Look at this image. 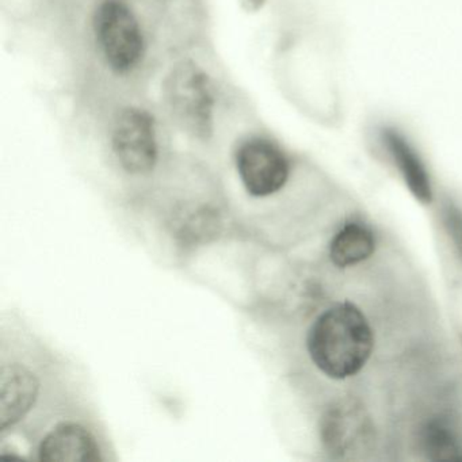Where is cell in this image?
I'll return each mask as SVG.
<instances>
[{"instance_id": "cell-1", "label": "cell", "mask_w": 462, "mask_h": 462, "mask_svg": "<svg viewBox=\"0 0 462 462\" xmlns=\"http://www.w3.org/2000/svg\"><path fill=\"white\" fill-rule=\"evenodd\" d=\"M374 337L359 308L340 302L313 323L308 350L316 366L335 380L356 375L372 356Z\"/></svg>"}, {"instance_id": "cell-2", "label": "cell", "mask_w": 462, "mask_h": 462, "mask_svg": "<svg viewBox=\"0 0 462 462\" xmlns=\"http://www.w3.org/2000/svg\"><path fill=\"white\" fill-rule=\"evenodd\" d=\"M97 42L110 69L118 74L134 71L144 55L139 21L124 0H104L94 17Z\"/></svg>"}, {"instance_id": "cell-3", "label": "cell", "mask_w": 462, "mask_h": 462, "mask_svg": "<svg viewBox=\"0 0 462 462\" xmlns=\"http://www.w3.org/2000/svg\"><path fill=\"white\" fill-rule=\"evenodd\" d=\"M236 167L245 190L261 199L280 191L291 174L285 152L275 143L262 137L247 140L240 145Z\"/></svg>"}, {"instance_id": "cell-4", "label": "cell", "mask_w": 462, "mask_h": 462, "mask_svg": "<svg viewBox=\"0 0 462 462\" xmlns=\"http://www.w3.org/2000/svg\"><path fill=\"white\" fill-rule=\"evenodd\" d=\"M167 99L183 126L207 134L212 126L213 94L207 75L193 63L172 71L166 85Z\"/></svg>"}, {"instance_id": "cell-5", "label": "cell", "mask_w": 462, "mask_h": 462, "mask_svg": "<svg viewBox=\"0 0 462 462\" xmlns=\"http://www.w3.org/2000/svg\"><path fill=\"white\" fill-rule=\"evenodd\" d=\"M113 150L121 166L131 174H147L158 161L155 121L137 107L124 110L113 129Z\"/></svg>"}, {"instance_id": "cell-6", "label": "cell", "mask_w": 462, "mask_h": 462, "mask_svg": "<svg viewBox=\"0 0 462 462\" xmlns=\"http://www.w3.org/2000/svg\"><path fill=\"white\" fill-rule=\"evenodd\" d=\"M45 462H96L101 459L93 435L79 424L67 423L53 429L40 446Z\"/></svg>"}, {"instance_id": "cell-7", "label": "cell", "mask_w": 462, "mask_h": 462, "mask_svg": "<svg viewBox=\"0 0 462 462\" xmlns=\"http://www.w3.org/2000/svg\"><path fill=\"white\" fill-rule=\"evenodd\" d=\"M39 391L36 378L20 366L5 367L0 381V429L14 426L31 410Z\"/></svg>"}, {"instance_id": "cell-8", "label": "cell", "mask_w": 462, "mask_h": 462, "mask_svg": "<svg viewBox=\"0 0 462 462\" xmlns=\"http://www.w3.org/2000/svg\"><path fill=\"white\" fill-rule=\"evenodd\" d=\"M381 136L411 193L423 204H430L432 199L431 183L426 167L416 151L396 129L385 128Z\"/></svg>"}, {"instance_id": "cell-9", "label": "cell", "mask_w": 462, "mask_h": 462, "mask_svg": "<svg viewBox=\"0 0 462 462\" xmlns=\"http://www.w3.org/2000/svg\"><path fill=\"white\" fill-rule=\"evenodd\" d=\"M375 250L372 229L359 221H351L339 229L329 245V258L337 267H350L366 261Z\"/></svg>"}, {"instance_id": "cell-10", "label": "cell", "mask_w": 462, "mask_h": 462, "mask_svg": "<svg viewBox=\"0 0 462 462\" xmlns=\"http://www.w3.org/2000/svg\"><path fill=\"white\" fill-rule=\"evenodd\" d=\"M424 448L430 459L435 461H461L458 443L448 429L439 423H431L424 430Z\"/></svg>"}, {"instance_id": "cell-11", "label": "cell", "mask_w": 462, "mask_h": 462, "mask_svg": "<svg viewBox=\"0 0 462 462\" xmlns=\"http://www.w3.org/2000/svg\"><path fill=\"white\" fill-rule=\"evenodd\" d=\"M445 223L459 255L462 256V213L456 207H448L445 210Z\"/></svg>"}, {"instance_id": "cell-12", "label": "cell", "mask_w": 462, "mask_h": 462, "mask_svg": "<svg viewBox=\"0 0 462 462\" xmlns=\"http://www.w3.org/2000/svg\"><path fill=\"white\" fill-rule=\"evenodd\" d=\"M264 4H266V0H239L240 6L247 13L259 12Z\"/></svg>"}]
</instances>
